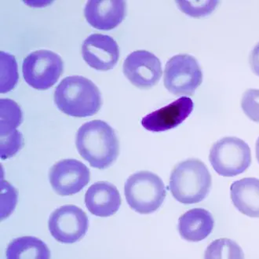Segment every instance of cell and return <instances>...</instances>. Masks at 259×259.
Returning <instances> with one entry per match:
<instances>
[{"label":"cell","instance_id":"8992f818","mask_svg":"<svg viewBox=\"0 0 259 259\" xmlns=\"http://www.w3.org/2000/svg\"><path fill=\"white\" fill-rule=\"evenodd\" d=\"M203 82V72L193 56L178 55L167 61L163 83L175 96H193Z\"/></svg>","mask_w":259,"mask_h":259},{"label":"cell","instance_id":"5bb4252c","mask_svg":"<svg viewBox=\"0 0 259 259\" xmlns=\"http://www.w3.org/2000/svg\"><path fill=\"white\" fill-rule=\"evenodd\" d=\"M117 188L110 182H98L92 185L85 195V204L91 214L108 218L116 214L121 205Z\"/></svg>","mask_w":259,"mask_h":259},{"label":"cell","instance_id":"30bf717a","mask_svg":"<svg viewBox=\"0 0 259 259\" xmlns=\"http://www.w3.org/2000/svg\"><path fill=\"white\" fill-rule=\"evenodd\" d=\"M126 79L140 89L156 86L161 78L163 71L160 60L147 51H136L130 54L123 65Z\"/></svg>","mask_w":259,"mask_h":259},{"label":"cell","instance_id":"9a60e30c","mask_svg":"<svg viewBox=\"0 0 259 259\" xmlns=\"http://www.w3.org/2000/svg\"><path fill=\"white\" fill-rule=\"evenodd\" d=\"M214 218L208 210L194 208L188 210L179 219L181 237L189 242H200L214 230Z\"/></svg>","mask_w":259,"mask_h":259},{"label":"cell","instance_id":"3957f363","mask_svg":"<svg viewBox=\"0 0 259 259\" xmlns=\"http://www.w3.org/2000/svg\"><path fill=\"white\" fill-rule=\"evenodd\" d=\"M211 175L204 163L189 159L175 166L169 182V189L175 200L183 204L200 203L210 193Z\"/></svg>","mask_w":259,"mask_h":259},{"label":"cell","instance_id":"7402d4cb","mask_svg":"<svg viewBox=\"0 0 259 259\" xmlns=\"http://www.w3.org/2000/svg\"><path fill=\"white\" fill-rule=\"evenodd\" d=\"M18 190L15 188L13 187L7 181L4 179L1 180V221L12 214L18 203Z\"/></svg>","mask_w":259,"mask_h":259},{"label":"cell","instance_id":"484cf974","mask_svg":"<svg viewBox=\"0 0 259 259\" xmlns=\"http://www.w3.org/2000/svg\"><path fill=\"white\" fill-rule=\"evenodd\" d=\"M255 152L256 158H257V162H258L259 163V137L258 139H257V142H256Z\"/></svg>","mask_w":259,"mask_h":259},{"label":"cell","instance_id":"7c38bea8","mask_svg":"<svg viewBox=\"0 0 259 259\" xmlns=\"http://www.w3.org/2000/svg\"><path fill=\"white\" fill-rule=\"evenodd\" d=\"M191 98L182 97L165 107L148 114L142 119V125L149 132H162L177 127L193 110Z\"/></svg>","mask_w":259,"mask_h":259},{"label":"cell","instance_id":"2e32d148","mask_svg":"<svg viewBox=\"0 0 259 259\" xmlns=\"http://www.w3.org/2000/svg\"><path fill=\"white\" fill-rule=\"evenodd\" d=\"M230 196L242 214L259 219V179L245 178L236 181L230 186Z\"/></svg>","mask_w":259,"mask_h":259},{"label":"cell","instance_id":"603a6c76","mask_svg":"<svg viewBox=\"0 0 259 259\" xmlns=\"http://www.w3.org/2000/svg\"><path fill=\"white\" fill-rule=\"evenodd\" d=\"M0 158L7 159L12 157L22 148L24 140L22 135L16 130L6 136H0Z\"/></svg>","mask_w":259,"mask_h":259},{"label":"cell","instance_id":"cb8c5ba5","mask_svg":"<svg viewBox=\"0 0 259 259\" xmlns=\"http://www.w3.org/2000/svg\"><path fill=\"white\" fill-rule=\"evenodd\" d=\"M241 108L246 116L259 123V90L248 89L242 97Z\"/></svg>","mask_w":259,"mask_h":259},{"label":"cell","instance_id":"d6986e66","mask_svg":"<svg viewBox=\"0 0 259 259\" xmlns=\"http://www.w3.org/2000/svg\"><path fill=\"white\" fill-rule=\"evenodd\" d=\"M205 258H243L241 247L230 239H219L212 242L204 253Z\"/></svg>","mask_w":259,"mask_h":259},{"label":"cell","instance_id":"5b68a950","mask_svg":"<svg viewBox=\"0 0 259 259\" xmlns=\"http://www.w3.org/2000/svg\"><path fill=\"white\" fill-rule=\"evenodd\" d=\"M209 160L214 170L223 177L243 174L251 163V152L244 141L236 137H225L212 146Z\"/></svg>","mask_w":259,"mask_h":259},{"label":"cell","instance_id":"6da1fadb","mask_svg":"<svg viewBox=\"0 0 259 259\" xmlns=\"http://www.w3.org/2000/svg\"><path fill=\"white\" fill-rule=\"evenodd\" d=\"M75 146L81 157L92 167L100 170L110 166L119 153L116 132L100 119L90 121L79 128L75 137Z\"/></svg>","mask_w":259,"mask_h":259},{"label":"cell","instance_id":"44dd1931","mask_svg":"<svg viewBox=\"0 0 259 259\" xmlns=\"http://www.w3.org/2000/svg\"><path fill=\"white\" fill-rule=\"evenodd\" d=\"M178 7L182 12L188 16L194 18H205L214 12L219 5V1L214 0H200V1H176Z\"/></svg>","mask_w":259,"mask_h":259},{"label":"cell","instance_id":"4fadbf2b","mask_svg":"<svg viewBox=\"0 0 259 259\" xmlns=\"http://www.w3.org/2000/svg\"><path fill=\"white\" fill-rule=\"evenodd\" d=\"M126 14V3L123 0H91L84 8V16L90 25L103 31L116 28Z\"/></svg>","mask_w":259,"mask_h":259},{"label":"cell","instance_id":"ba28073f","mask_svg":"<svg viewBox=\"0 0 259 259\" xmlns=\"http://www.w3.org/2000/svg\"><path fill=\"white\" fill-rule=\"evenodd\" d=\"M89 227L88 215L75 205H65L50 216L48 228L57 241L74 243L84 237Z\"/></svg>","mask_w":259,"mask_h":259},{"label":"cell","instance_id":"ac0fdd59","mask_svg":"<svg viewBox=\"0 0 259 259\" xmlns=\"http://www.w3.org/2000/svg\"><path fill=\"white\" fill-rule=\"evenodd\" d=\"M22 111L19 105L9 98L0 99V136L16 131L22 122Z\"/></svg>","mask_w":259,"mask_h":259},{"label":"cell","instance_id":"7a4b0ae2","mask_svg":"<svg viewBox=\"0 0 259 259\" xmlns=\"http://www.w3.org/2000/svg\"><path fill=\"white\" fill-rule=\"evenodd\" d=\"M54 101L61 112L78 118L94 116L102 105V95L98 87L81 75L62 79L55 90Z\"/></svg>","mask_w":259,"mask_h":259},{"label":"cell","instance_id":"d4e9b609","mask_svg":"<svg viewBox=\"0 0 259 259\" xmlns=\"http://www.w3.org/2000/svg\"><path fill=\"white\" fill-rule=\"evenodd\" d=\"M250 68L256 75L259 76V42L253 48L249 56Z\"/></svg>","mask_w":259,"mask_h":259},{"label":"cell","instance_id":"9c48e42d","mask_svg":"<svg viewBox=\"0 0 259 259\" xmlns=\"http://www.w3.org/2000/svg\"><path fill=\"white\" fill-rule=\"evenodd\" d=\"M90 179L88 166L76 159H62L50 169V183L60 196L76 194L89 183Z\"/></svg>","mask_w":259,"mask_h":259},{"label":"cell","instance_id":"8fae6325","mask_svg":"<svg viewBox=\"0 0 259 259\" xmlns=\"http://www.w3.org/2000/svg\"><path fill=\"white\" fill-rule=\"evenodd\" d=\"M82 55L90 67L105 72L111 70L117 64L119 46L109 35L92 34L82 42Z\"/></svg>","mask_w":259,"mask_h":259},{"label":"cell","instance_id":"e0dca14e","mask_svg":"<svg viewBox=\"0 0 259 259\" xmlns=\"http://www.w3.org/2000/svg\"><path fill=\"white\" fill-rule=\"evenodd\" d=\"M8 259H49L51 251L44 242L34 237L15 239L7 247Z\"/></svg>","mask_w":259,"mask_h":259},{"label":"cell","instance_id":"52a82bcc","mask_svg":"<svg viewBox=\"0 0 259 259\" xmlns=\"http://www.w3.org/2000/svg\"><path fill=\"white\" fill-rule=\"evenodd\" d=\"M64 63L56 53L39 50L31 53L24 59L23 77L34 89L46 91L58 82L63 73Z\"/></svg>","mask_w":259,"mask_h":259},{"label":"cell","instance_id":"277c9868","mask_svg":"<svg viewBox=\"0 0 259 259\" xmlns=\"http://www.w3.org/2000/svg\"><path fill=\"white\" fill-rule=\"evenodd\" d=\"M124 193L129 207L137 213L152 214L160 207L166 196L163 180L156 174L142 170L125 182Z\"/></svg>","mask_w":259,"mask_h":259},{"label":"cell","instance_id":"ffe728a7","mask_svg":"<svg viewBox=\"0 0 259 259\" xmlns=\"http://www.w3.org/2000/svg\"><path fill=\"white\" fill-rule=\"evenodd\" d=\"M1 82L0 93L6 94L12 91L18 81V65L16 59L11 54L1 51Z\"/></svg>","mask_w":259,"mask_h":259}]
</instances>
